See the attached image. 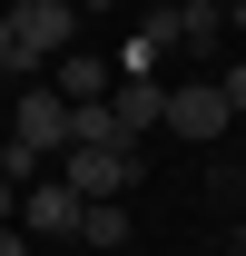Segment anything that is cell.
<instances>
[{"instance_id":"1","label":"cell","mask_w":246,"mask_h":256,"mask_svg":"<svg viewBox=\"0 0 246 256\" xmlns=\"http://www.w3.org/2000/svg\"><path fill=\"white\" fill-rule=\"evenodd\" d=\"M60 178L79 197H118L128 178H138V148H128V138H69V148H60Z\"/></svg>"},{"instance_id":"2","label":"cell","mask_w":246,"mask_h":256,"mask_svg":"<svg viewBox=\"0 0 246 256\" xmlns=\"http://www.w3.org/2000/svg\"><path fill=\"white\" fill-rule=\"evenodd\" d=\"M226 128H246V118L226 108V89H216V79H187V89H168V138H187V148H216Z\"/></svg>"},{"instance_id":"3","label":"cell","mask_w":246,"mask_h":256,"mask_svg":"<svg viewBox=\"0 0 246 256\" xmlns=\"http://www.w3.org/2000/svg\"><path fill=\"white\" fill-rule=\"evenodd\" d=\"M10 20H20V50L40 60H69V40H79V0H10Z\"/></svg>"},{"instance_id":"4","label":"cell","mask_w":246,"mask_h":256,"mask_svg":"<svg viewBox=\"0 0 246 256\" xmlns=\"http://www.w3.org/2000/svg\"><path fill=\"white\" fill-rule=\"evenodd\" d=\"M10 138H30V148H50V158H60L69 138H79V98H60V89H20Z\"/></svg>"},{"instance_id":"5","label":"cell","mask_w":246,"mask_h":256,"mask_svg":"<svg viewBox=\"0 0 246 256\" xmlns=\"http://www.w3.org/2000/svg\"><path fill=\"white\" fill-rule=\"evenodd\" d=\"M79 207H89V197L50 168V178H30V197H20V226H30L40 246H60V236H79Z\"/></svg>"},{"instance_id":"6","label":"cell","mask_w":246,"mask_h":256,"mask_svg":"<svg viewBox=\"0 0 246 256\" xmlns=\"http://www.w3.org/2000/svg\"><path fill=\"white\" fill-rule=\"evenodd\" d=\"M108 108H118V138L168 128V89H158V79H118V89H108Z\"/></svg>"},{"instance_id":"7","label":"cell","mask_w":246,"mask_h":256,"mask_svg":"<svg viewBox=\"0 0 246 256\" xmlns=\"http://www.w3.org/2000/svg\"><path fill=\"white\" fill-rule=\"evenodd\" d=\"M50 89H60V98H79V108H89V98H108V89H118V60H89V50H69V60H60V79H50Z\"/></svg>"},{"instance_id":"8","label":"cell","mask_w":246,"mask_h":256,"mask_svg":"<svg viewBox=\"0 0 246 256\" xmlns=\"http://www.w3.org/2000/svg\"><path fill=\"white\" fill-rule=\"evenodd\" d=\"M178 40H187V50H226L236 30H226V10H216V0H178Z\"/></svg>"},{"instance_id":"9","label":"cell","mask_w":246,"mask_h":256,"mask_svg":"<svg viewBox=\"0 0 246 256\" xmlns=\"http://www.w3.org/2000/svg\"><path fill=\"white\" fill-rule=\"evenodd\" d=\"M79 236H89V246H128V207L118 197H89V207H79Z\"/></svg>"},{"instance_id":"10","label":"cell","mask_w":246,"mask_h":256,"mask_svg":"<svg viewBox=\"0 0 246 256\" xmlns=\"http://www.w3.org/2000/svg\"><path fill=\"white\" fill-rule=\"evenodd\" d=\"M0 69H30V50H20V20L0 10Z\"/></svg>"},{"instance_id":"11","label":"cell","mask_w":246,"mask_h":256,"mask_svg":"<svg viewBox=\"0 0 246 256\" xmlns=\"http://www.w3.org/2000/svg\"><path fill=\"white\" fill-rule=\"evenodd\" d=\"M216 89H226V108L246 118V60H226V69H216Z\"/></svg>"},{"instance_id":"12","label":"cell","mask_w":246,"mask_h":256,"mask_svg":"<svg viewBox=\"0 0 246 256\" xmlns=\"http://www.w3.org/2000/svg\"><path fill=\"white\" fill-rule=\"evenodd\" d=\"M20 197H30L20 178H0V226H20Z\"/></svg>"},{"instance_id":"13","label":"cell","mask_w":246,"mask_h":256,"mask_svg":"<svg viewBox=\"0 0 246 256\" xmlns=\"http://www.w3.org/2000/svg\"><path fill=\"white\" fill-rule=\"evenodd\" d=\"M0 256H40V236L30 226H0Z\"/></svg>"},{"instance_id":"14","label":"cell","mask_w":246,"mask_h":256,"mask_svg":"<svg viewBox=\"0 0 246 256\" xmlns=\"http://www.w3.org/2000/svg\"><path fill=\"white\" fill-rule=\"evenodd\" d=\"M226 30H236V40H246V0H236V10H226Z\"/></svg>"},{"instance_id":"15","label":"cell","mask_w":246,"mask_h":256,"mask_svg":"<svg viewBox=\"0 0 246 256\" xmlns=\"http://www.w3.org/2000/svg\"><path fill=\"white\" fill-rule=\"evenodd\" d=\"M236 256H246V217H236Z\"/></svg>"},{"instance_id":"16","label":"cell","mask_w":246,"mask_h":256,"mask_svg":"<svg viewBox=\"0 0 246 256\" xmlns=\"http://www.w3.org/2000/svg\"><path fill=\"white\" fill-rule=\"evenodd\" d=\"M236 197H246V158H236Z\"/></svg>"},{"instance_id":"17","label":"cell","mask_w":246,"mask_h":256,"mask_svg":"<svg viewBox=\"0 0 246 256\" xmlns=\"http://www.w3.org/2000/svg\"><path fill=\"white\" fill-rule=\"evenodd\" d=\"M79 10H108V0H79Z\"/></svg>"},{"instance_id":"18","label":"cell","mask_w":246,"mask_h":256,"mask_svg":"<svg viewBox=\"0 0 246 256\" xmlns=\"http://www.w3.org/2000/svg\"><path fill=\"white\" fill-rule=\"evenodd\" d=\"M40 256H60V246H40Z\"/></svg>"}]
</instances>
